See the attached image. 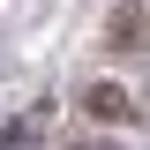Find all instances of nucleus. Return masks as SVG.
I'll use <instances>...</instances> for the list:
<instances>
[{
	"label": "nucleus",
	"instance_id": "obj_2",
	"mask_svg": "<svg viewBox=\"0 0 150 150\" xmlns=\"http://www.w3.org/2000/svg\"><path fill=\"white\" fill-rule=\"evenodd\" d=\"M75 150H105V143H75Z\"/></svg>",
	"mask_w": 150,
	"mask_h": 150
},
{
	"label": "nucleus",
	"instance_id": "obj_1",
	"mask_svg": "<svg viewBox=\"0 0 150 150\" xmlns=\"http://www.w3.org/2000/svg\"><path fill=\"white\" fill-rule=\"evenodd\" d=\"M83 105H90L98 120H135V105H128L120 90H112V83H90V90H83Z\"/></svg>",
	"mask_w": 150,
	"mask_h": 150
}]
</instances>
